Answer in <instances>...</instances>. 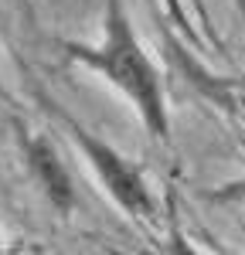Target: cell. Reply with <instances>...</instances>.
<instances>
[{"label":"cell","mask_w":245,"mask_h":255,"mask_svg":"<svg viewBox=\"0 0 245 255\" xmlns=\"http://www.w3.org/2000/svg\"><path fill=\"white\" fill-rule=\"evenodd\" d=\"M27 160H31V170L38 177V184L44 187L48 201L55 208H61V211H68L75 204V191H72V177L61 167V160L51 150V143L41 136H31L27 139Z\"/></svg>","instance_id":"cell-3"},{"label":"cell","mask_w":245,"mask_h":255,"mask_svg":"<svg viewBox=\"0 0 245 255\" xmlns=\"http://www.w3.org/2000/svg\"><path fill=\"white\" fill-rule=\"evenodd\" d=\"M72 139L79 143V150L85 153V160L92 163V170L99 174L102 187L109 191V197L120 204L129 218H153V201H150V191L143 184V177L126 163V160L109 146L102 143L99 136H92L85 126H79L75 119H65Z\"/></svg>","instance_id":"cell-2"},{"label":"cell","mask_w":245,"mask_h":255,"mask_svg":"<svg viewBox=\"0 0 245 255\" xmlns=\"http://www.w3.org/2000/svg\"><path fill=\"white\" fill-rule=\"evenodd\" d=\"M163 3H167V14H170V17L177 20V24H181V27H187V14H184L181 0H163Z\"/></svg>","instance_id":"cell-4"},{"label":"cell","mask_w":245,"mask_h":255,"mask_svg":"<svg viewBox=\"0 0 245 255\" xmlns=\"http://www.w3.org/2000/svg\"><path fill=\"white\" fill-rule=\"evenodd\" d=\"M68 55L102 72L140 109L150 136L167 139V106H163L160 75H157L153 61L146 58V51L140 48L120 0H106V41H102V48L68 44Z\"/></svg>","instance_id":"cell-1"}]
</instances>
